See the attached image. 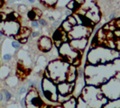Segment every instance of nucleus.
<instances>
[{"mask_svg": "<svg viewBox=\"0 0 120 108\" xmlns=\"http://www.w3.org/2000/svg\"><path fill=\"white\" fill-rule=\"evenodd\" d=\"M42 92L43 96L51 102H57L58 90L57 84L51 78H43L42 80Z\"/></svg>", "mask_w": 120, "mask_h": 108, "instance_id": "nucleus-4", "label": "nucleus"}, {"mask_svg": "<svg viewBox=\"0 0 120 108\" xmlns=\"http://www.w3.org/2000/svg\"><path fill=\"white\" fill-rule=\"evenodd\" d=\"M75 86V82L73 83H69L67 81H62L57 83V90H58V94L62 95V96H69L72 95L73 90Z\"/></svg>", "mask_w": 120, "mask_h": 108, "instance_id": "nucleus-8", "label": "nucleus"}, {"mask_svg": "<svg viewBox=\"0 0 120 108\" xmlns=\"http://www.w3.org/2000/svg\"><path fill=\"white\" fill-rule=\"evenodd\" d=\"M101 91L108 99L116 100L120 97V81L118 78H111L108 82L102 84Z\"/></svg>", "mask_w": 120, "mask_h": 108, "instance_id": "nucleus-3", "label": "nucleus"}, {"mask_svg": "<svg viewBox=\"0 0 120 108\" xmlns=\"http://www.w3.org/2000/svg\"><path fill=\"white\" fill-rule=\"evenodd\" d=\"M75 2H76V4H78L79 6H81L85 3V0H75Z\"/></svg>", "mask_w": 120, "mask_h": 108, "instance_id": "nucleus-37", "label": "nucleus"}, {"mask_svg": "<svg viewBox=\"0 0 120 108\" xmlns=\"http://www.w3.org/2000/svg\"><path fill=\"white\" fill-rule=\"evenodd\" d=\"M29 3H31V4H34L35 3V0H27Z\"/></svg>", "mask_w": 120, "mask_h": 108, "instance_id": "nucleus-42", "label": "nucleus"}, {"mask_svg": "<svg viewBox=\"0 0 120 108\" xmlns=\"http://www.w3.org/2000/svg\"><path fill=\"white\" fill-rule=\"evenodd\" d=\"M45 108H55L54 107V105H51V104H48V105H46Z\"/></svg>", "mask_w": 120, "mask_h": 108, "instance_id": "nucleus-41", "label": "nucleus"}, {"mask_svg": "<svg viewBox=\"0 0 120 108\" xmlns=\"http://www.w3.org/2000/svg\"><path fill=\"white\" fill-rule=\"evenodd\" d=\"M38 22H39V24L40 25H42L43 27H45V26H47V20H45L44 18H40L39 20H38Z\"/></svg>", "mask_w": 120, "mask_h": 108, "instance_id": "nucleus-28", "label": "nucleus"}, {"mask_svg": "<svg viewBox=\"0 0 120 108\" xmlns=\"http://www.w3.org/2000/svg\"><path fill=\"white\" fill-rule=\"evenodd\" d=\"M77 104H78V97L71 96V97L68 101L63 103L61 105L63 108H76Z\"/></svg>", "mask_w": 120, "mask_h": 108, "instance_id": "nucleus-14", "label": "nucleus"}, {"mask_svg": "<svg viewBox=\"0 0 120 108\" xmlns=\"http://www.w3.org/2000/svg\"><path fill=\"white\" fill-rule=\"evenodd\" d=\"M33 11L35 13V14L37 15V16H39V17H41V16H42V10H40L39 8H37V7H34V8L33 9Z\"/></svg>", "mask_w": 120, "mask_h": 108, "instance_id": "nucleus-31", "label": "nucleus"}, {"mask_svg": "<svg viewBox=\"0 0 120 108\" xmlns=\"http://www.w3.org/2000/svg\"><path fill=\"white\" fill-rule=\"evenodd\" d=\"M60 28L62 31H64L65 32H67V33H68V32H70L72 30L73 26H72L71 24L69 22H68V21H67L66 19H64V20L61 22V24H60Z\"/></svg>", "mask_w": 120, "mask_h": 108, "instance_id": "nucleus-15", "label": "nucleus"}, {"mask_svg": "<svg viewBox=\"0 0 120 108\" xmlns=\"http://www.w3.org/2000/svg\"><path fill=\"white\" fill-rule=\"evenodd\" d=\"M38 47L40 50L42 52H49L53 48V42L52 40L46 35H42L40 37L38 41Z\"/></svg>", "mask_w": 120, "mask_h": 108, "instance_id": "nucleus-9", "label": "nucleus"}, {"mask_svg": "<svg viewBox=\"0 0 120 108\" xmlns=\"http://www.w3.org/2000/svg\"><path fill=\"white\" fill-rule=\"evenodd\" d=\"M119 58H120V54H119Z\"/></svg>", "mask_w": 120, "mask_h": 108, "instance_id": "nucleus-44", "label": "nucleus"}, {"mask_svg": "<svg viewBox=\"0 0 120 108\" xmlns=\"http://www.w3.org/2000/svg\"><path fill=\"white\" fill-rule=\"evenodd\" d=\"M31 26L33 27V28H35V29H38L39 27H40V24H39V22L37 21V20H34V21H31Z\"/></svg>", "mask_w": 120, "mask_h": 108, "instance_id": "nucleus-27", "label": "nucleus"}, {"mask_svg": "<svg viewBox=\"0 0 120 108\" xmlns=\"http://www.w3.org/2000/svg\"><path fill=\"white\" fill-rule=\"evenodd\" d=\"M103 108H120V100L116 99V100H113L112 102L107 103Z\"/></svg>", "mask_w": 120, "mask_h": 108, "instance_id": "nucleus-17", "label": "nucleus"}, {"mask_svg": "<svg viewBox=\"0 0 120 108\" xmlns=\"http://www.w3.org/2000/svg\"><path fill=\"white\" fill-rule=\"evenodd\" d=\"M64 14L66 15V17H68V16H70V15L73 14V12H72V11H71V10H69V9H67L66 11L64 12Z\"/></svg>", "mask_w": 120, "mask_h": 108, "instance_id": "nucleus-36", "label": "nucleus"}, {"mask_svg": "<svg viewBox=\"0 0 120 108\" xmlns=\"http://www.w3.org/2000/svg\"><path fill=\"white\" fill-rule=\"evenodd\" d=\"M42 2V4L43 6H48V7H52L56 5L57 0H40Z\"/></svg>", "mask_w": 120, "mask_h": 108, "instance_id": "nucleus-18", "label": "nucleus"}, {"mask_svg": "<svg viewBox=\"0 0 120 108\" xmlns=\"http://www.w3.org/2000/svg\"><path fill=\"white\" fill-rule=\"evenodd\" d=\"M76 108H89L87 103L85 102L84 99L81 96H79L78 97V104H77V107Z\"/></svg>", "mask_w": 120, "mask_h": 108, "instance_id": "nucleus-19", "label": "nucleus"}, {"mask_svg": "<svg viewBox=\"0 0 120 108\" xmlns=\"http://www.w3.org/2000/svg\"><path fill=\"white\" fill-rule=\"evenodd\" d=\"M4 4H5L4 0H0V8H1V7H2L3 6H4Z\"/></svg>", "mask_w": 120, "mask_h": 108, "instance_id": "nucleus-40", "label": "nucleus"}, {"mask_svg": "<svg viewBox=\"0 0 120 108\" xmlns=\"http://www.w3.org/2000/svg\"><path fill=\"white\" fill-rule=\"evenodd\" d=\"M93 29L90 27H86L84 25H76L72 28V30L68 32V39L70 41L81 39V38H89L91 34Z\"/></svg>", "mask_w": 120, "mask_h": 108, "instance_id": "nucleus-6", "label": "nucleus"}, {"mask_svg": "<svg viewBox=\"0 0 120 108\" xmlns=\"http://www.w3.org/2000/svg\"><path fill=\"white\" fill-rule=\"evenodd\" d=\"M4 36H5V34H4V32H1V31H0V42H1V41H2V39H3V38H4Z\"/></svg>", "mask_w": 120, "mask_h": 108, "instance_id": "nucleus-39", "label": "nucleus"}, {"mask_svg": "<svg viewBox=\"0 0 120 108\" xmlns=\"http://www.w3.org/2000/svg\"><path fill=\"white\" fill-rule=\"evenodd\" d=\"M113 32H114L115 39L120 40V29H119V28H116V30Z\"/></svg>", "mask_w": 120, "mask_h": 108, "instance_id": "nucleus-29", "label": "nucleus"}, {"mask_svg": "<svg viewBox=\"0 0 120 108\" xmlns=\"http://www.w3.org/2000/svg\"><path fill=\"white\" fill-rule=\"evenodd\" d=\"M20 104H21L22 106H25V96L23 97V98L20 100Z\"/></svg>", "mask_w": 120, "mask_h": 108, "instance_id": "nucleus-38", "label": "nucleus"}, {"mask_svg": "<svg viewBox=\"0 0 120 108\" xmlns=\"http://www.w3.org/2000/svg\"><path fill=\"white\" fill-rule=\"evenodd\" d=\"M70 44L72 48L78 51H81L84 50L85 48L88 45V38H81V39H76V40H71L70 41Z\"/></svg>", "mask_w": 120, "mask_h": 108, "instance_id": "nucleus-11", "label": "nucleus"}, {"mask_svg": "<svg viewBox=\"0 0 120 108\" xmlns=\"http://www.w3.org/2000/svg\"><path fill=\"white\" fill-rule=\"evenodd\" d=\"M15 1H22V0H15Z\"/></svg>", "mask_w": 120, "mask_h": 108, "instance_id": "nucleus-43", "label": "nucleus"}, {"mask_svg": "<svg viewBox=\"0 0 120 108\" xmlns=\"http://www.w3.org/2000/svg\"><path fill=\"white\" fill-rule=\"evenodd\" d=\"M116 19V14L115 13H111L109 15H108V21H112Z\"/></svg>", "mask_w": 120, "mask_h": 108, "instance_id": "nucleus-33", "label": "nucleus"}, {"mask_svg": "<svg viewBox=\"0 0 120 108\" xmlns=\"http://www.w3.org/2000/svg\"><path fill=\"white\" fill-rule=\"evenodd\" d=\"M9 72H10V69L8 67L3 66L2 68H0V78L1 79L6 78L9 76Z\"/></svg>", "mask_w": 120, "mask_h": 108, "instance_id": "nucleus-16", "label": "nucleus"}, {"mask_svg": "<svg viewBox=\"0 0 120 108\" xmlns=\"http://www.w3.org/2000/svg\"><path fill=\"white\" fill-rule=\"evenodd\" d=\"M26 93H27V88H26V86H22L19 87V90H18V95H19V96H22V95L26 94Z\"/></svg>", "mask_w": 120, "mask_h": 108, "instance_id": "nucleus-24", "label": "nucleus"}, {"mask_svg": "<svg viewBox=\"0 0 120 108\" xmlns=\"http://www.w3.org/2000/svg\"><path fill=\"white\" fill-rule=\"evenodd\" d=\"M27 17H28V19H30L31 21H34V20H37L38 21L40 19V17L37 16L35 14V13L33 11V9L30 10V11H28V13H27Z\"/></svg>", "mask_w": 120, "mask_h": 108, "instance_id": "nucleus-20", "label": "nucleus"}, {"mask_svg": "<svg viewBox=\"0 0 120 108\" xmlns=\"http://www.w3.org/2000/svg\"><path fill=\"white\" fill-rule=\"evenodd\" d=\"M40 35H41V33H40L39 32H37V31H34V32H32V33H31V36H32L33 38H36V37H39Z\"/></svg>", "mask_w": 120, "mask_h": 108, "instance_id": "nucleus-32", "label": "nucleus"}, {"mask_svg": "<svg viewBox=\"0 0 120 108\" xmlns=\"http://www.w3.org/2000/svg\"><path fill=\"white\" fill-rule=\"evenodd\" d=\"M20 28L21 26L18 21H6L0 23V31L3 32L5 35L9 37H15L17 35Z\"/></svg>", "mask_w": 120, "mask_h": 108, "instance_id": "nucleus-7", "label": "nucleus"}, {"mask_svg": "<svg viewBox=\"0 0 120 108\" xmlns=\"http://www.w3.org/2000/svg\"><path fill=\"white\" fill-rule=\"evenodd\" d=\"M26 11H27V6H26V5L22 4V5H19V6H18V12L25 13Z\"/></svg>", "mask_w": 120, "mask_h": 108, "instance_id": "nucleus-25", "label": "nucleus"}, {"mask_svg": "<svg viewBox=\"0 0 120 108\" xmlns=\"http://www.w3.org/2000/svg\"><path fill=\"white\" fill-rule=\"evenodd\" d=\"M11 45H12V47L15 50H19V49L21 48V46H22V44L19 42V41H16V40H15V41H13L11 42Z\"/></svg>", "mask_w": 120, "mask_h": 108, "instance_id": "nucleus-23", "label": "nucleus"}, {"mask_svg": "<svg viewBox=\"0 0 120 108\" xmlns=\"http://www.w3.org/2000/svg\"><path fill=\"white\" fill-rule=\"evenodd\" d=\"M58 50L59 54H60V56L62 57V60L67 62H72L77 57L80 56L79 51L72 48L69 42H63L60 48L58 49Z\"/></svg>", "mask_w": 120, "mask_h": 108, "instance_id": "nucleus-5", "label": "nucleus"}, {"mask_svg": "<svg viewBox=\"0 0 120 108\" xmlns=\"http://www.w3.org/2000/svg\"><path fill=\"white\" fill-rule=\"evenodd\" d=\"M31 33H32V31L29 28L24 26V27H21L20 28L19 33H18L17 35L15 36V39L16 41H19L22 38H29V36H31Z\"/></svg>", "mask_w": 120, "mask_h": 108, "instance_id": "nucleus-13", "label": "nucleus"}, {"mask_svg": "<svg viewBox=\"0 0 120 108\" xmlns=\"http://www.w3.org/2000/svg\"><path fill=\"white\" fill-rule=\"evenodd\" d=\"M2 92H3V94H4V96H5V101H9L11 98H12V94L8 91V90L6 89H3L2 90Z\"/></svg>", "mask_w": 120, "mask_h": 108, "instance_id": "nucleus-22", "label": "nucleus"}, {"mask_svg": "<svg viewBox=\"0 0 120 108\" xmlns=\"http://www.w3.org/2000/svg\"><path fill=\"white\" fill-rule=\"evenodd\" d=\"M11 59H12V54L11 53H6L3 55V60H6V61H9Z\"/></svg>", "mask_w": 120, "mask_h": 108, "instance_id": "nucleus-30", "label": "nucleus"}, {"mask_svg": "<svg viewBox=\"0 0 120 108\" xmlns=\"http://www.w3.org/2000/svg\"><path fill=\"white\" fill-rule=\"evenodd\" d=\"M65 19H66V20L69 22V23H70V24H71L73 27H74V26H76V25H78L77 20H76V18H75V16H74L73 14L70 15V16H68V17H66Z\"/></svg>", "mask_w": 120, "mask_h": 108, "instance_id": "nucleus-21", "label": "nucleus"}, {"mask_svg": "<svg viewBox=\"0 0 120 108\" xmlns=\"http://www.w3.org/2000/svg\"><path fill=\"white\" fill-rule=\"evenodd\" d=\"M69 67H70L69 62L65 60H56L48 63L46 69L50 74L51 79L55 83H59L62 81H66V74Z\"/></svg>", "mask_w": 120, "mask_h": 108, "instance_id": "nucleus-2", "label": "nucleus"}, {"mask_svg": "<svg viewBox=\"0 0 120 108\" xmlns=\"http://www.w3.org/2000/svg\"><path fill=\"white\" fill-rule=\"evenodd\" d=\"M77 78H78V70L76 67L70 65L66 74V81L69 83H73L77 80Z\"/></svg>", "mask_w": 120, "mask_h": 108, "instance_id": "nucleus-12", "label": "nucleus"}, {"mask_svg": "<svg viewBox=\"0 0 120 108\" xmlns=\"http://www.w3.org/2000/svg\"><path fill=\"white\" fill-rule=\"evenodd\" d=\"M7 20V14L5 12H1L0 13V23H3V22H6Z\"/></svg>", "mask_w": 120, "mask_h": 108, "instance_id": "nucleus-26", "label": "nucleus"}, {"mask_svg": "<svg viewBox=\"0 0 120 108\" xmlns=\"http://www.w3.org/2000/svg\"><path fill=\"white\" fill-rule=\"evenodd\" d=\"M85 17L88 18L90 22H92L94 24L99 23L101 15H100V11H99V8L98 7V6L96 5L93 7H91L90 9H89L85 14Z\"/></svg>", "mask_w": 120, "mask_h": 108, "instance_id": "nucleus-10", "label": "nucleus"}, {"mask_svg": "<svg viewBox=\"0 0 120 108\" xmlns=\"http://www.w3.org/2000/svg\"><path fill=\"white\" fill-rule=\"evenodd\" d=\"M81 96L89 108H103L108 103V99L104 96L101 88L97 87L96 86H85L82 90Z\"/></svg>", "mask_w": 120, "mask_h": 108, "instance_id": "nucleus-1", "label": "nucleus"}, {"mask_svg": "<svg viewBox=\"0 0 120 108\" xmlns=\"http://www.w3.org/2000/svg\"><path fill=\"white\" fill-rule=\"evenodd\" d=\"M19 42H20L22 45H23V44H25V43L28 42V38H22V39L19 40Z\"/></svg>", "mask_w": 120, "mask_h": 108, "instance_id": "nucleus-34", "label": "nucleus"}, {"mask_svg": "<svg viewBox=\"0 0 120 108\" xmlns=\"http://www.w3.org/2000/svg\"><path fill=\"white\" fill-rule=\"evenodd\" d=\"M115 24H116V26L117 28H119L120 29V17L116 19V21H115Z\"/></svg>", "mask_w": 120, "mask_h": 108, "instance_id": "nucleus-35", "label": "nucleus"}]
</instances>
